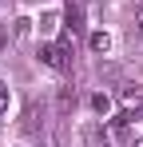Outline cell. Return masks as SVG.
I'll use <instances>...</instances> for the list:
<instances>
[{"label":"cell","mask_w":143,"mask_h":147,"mask_svg":"<svg viewBox=\"0 0 143 147\" xmlns=\"http://www.w3.org/2000/svg\"><path fill=\"white\" fill-rule=\"evenodd\" d=\"M119 103H123V111H139V107H143V88H135V84H123Z\"/></svg>","instance_id":"obj_3"},{"label":"cell","mask_w":143,"mask_h":147,"mask_svg":"<svg viewBox=\"0 0 143 147\" xmlns=\"http://www.w3.org/2000/svg\"><path fill=\"white\" fill-rule=\"evenodd\" d=\"M40 60L56 72H68L72 68V36H64V44H40Z\"/></svg>","instance_id":"obj_1"},{"label":"cell","mask_w":143,"mask_h":147,"mask_svg":"<svg viewBox=\"0 0 143 147\" xmlns=\"http://www.w3.org/2000/svg\"><path fill=\"white\" fill-rule=\"evenodd\" d=\"M131 147H143V139H135V143H131Z\"/></svg>","instance_id":"obj_9"},{"label":"cell","mask_w":143,"mask_h":147,"mask_svg":"<svg viewBox=\"0 0 143 147\" xmlns=\"http://www.w3.org/2000/svg\"><path fill=\"white\" fill-rule=\"evenodd\" d=\"M68 24H72V32L80 28V8H72V4H68Z\"/></svg>","instance_id":"obj_7"},{"label":"cell","mask_w":143,"mask_h":147,"mask_svg":"<svg viewBox=\"0 0 143 147\" xmlns=\"http://www.w3.org/2000/svg\"><path fill=\"white\" fill-rule=\"evenodd\" d=\"M88 44H92V52H107L111 40H107V32H92V40H88Z\"/></svg>","instance_id":"obj_4"},{"label":"cell","mask_w":143,"mask_h":147,"mask_svg":"<svg viewBox=\"0 0 143 147\" xmlns=\"http://www.w3.org/2000/svg\"><path fill=\"white\" fill-rule=\"evenodd\" d=\"M92 107L99 111V115H107V111H111V99H107L103 92H99V96H92Z\"/></svg>","instance_id":"obj_5"},{"label":"cell","mask_w":143,"mask_h":147,"mask_svg":"<svg viewBox=\"0 0 143 147\" xmlns=\"http://www.w3.org/2000/svg\"><path fill=\"white\" fill-rule=\"evenodd\" d=\"M8 103H12V96H8V84H0V115L8 111Z\"/></svg>","instance_id":"obj_6"},{"label":"cell","mask_w":143,"mask_h":147,"mask_svg":"<svg viewBox=\"0 0 143 147\" xmlns=\"http://www.w3.org/2000/svg\"><path fill=\"white\" fill-rule=\"evenodd\" d=\"M135 28H139V40H143V4H139V12H135Z\"/></svg>","instance_id":"obj_8"},{"label":"cell","mask_w":143,"mask_h":147,"mask_svg":"<svg viewBox=\"0 0 143 147\" xmlns=\"http://www.w3.org/2000/svg\"><path fill=\"white\" fill-rule=\"evenodd\" d=\"M127 135H131V111H123V115H115V119L103 123V139H107L111 147H123Z\"/></svg>","instance_id":"obj_2"}]
</instances>
